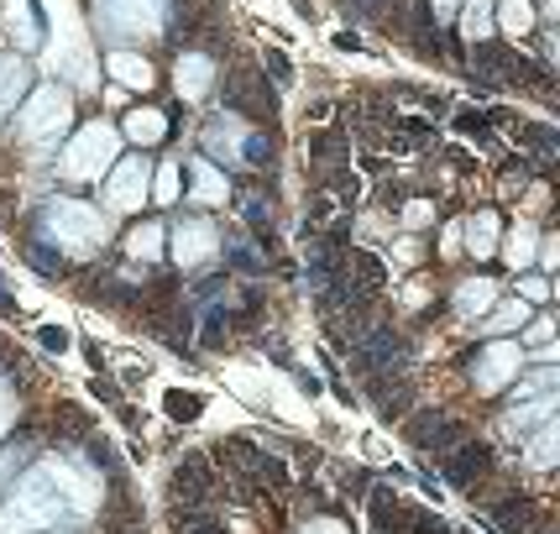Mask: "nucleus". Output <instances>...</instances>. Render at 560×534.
<instances>
[{
    "instance_id": "nucleus-34",
    "label": "nucleus",
    "mask_w": 560,
    "mask_h": 534,
    "mask_svg": "<svg viewBox=\"0 0 560 534\" xmlns=\"http://www.w3.org/2000/svg\"><path fill=\"white\" fill-rule=\"evenodd\" d=\"M0 425H5V393H0Z\"/></svg>"
},
{
    "instance_id": "nucleus-9",
    "label": "nucleus",
    "mask_w": 560,
    "mask_h": 534,
    "mask_svg": "<svg viewBox=\"0 0 560 534\" xmlns=\"http://www.w3.org/2000/svg\"><path fill=\"white\" fill-rule=\"evenodd\" d=\"M173 84H178V100H205L210 95V84H215V63L205 58V53H184L178 63H173Z\"/></svg>"
},
{
    "instance_id": "nucleus-24",
    "label": "nucleus",
    "mask_w": 560,
    "mask_h": 534,
    "mask_svg": "<svg viewBox=\"0 0 560 534\" xmlns=\"http://www.w3.org/2000/svg\"><path fill=\"white\" fill-rule=\"evenodd\" d=\"M225 257L236 263V272H262V257H257V246L231 242V246H225Z\"/></svg>"
},
{
    "instance_id": "nucleus-15",
    "label": "nucleus",
    "mask_w": 560,
    "mask_h": 534,
    "mask_svg": "<svg viewBox=\"0 0 560 534\" xmlns=\"http://www.w3.org/2000/svg\"><path fill=\"white\" fill-rule=\"evenodd\" d=\"M545 419H556V393H545V398H524V409L509 414V430H518V440H524V430H535V425H545Z\"/></svg>"
},
{
    "instance_id": "nucleus-21",
    "label": "nucleus",
    "mask_w": 560,
    "mask_h": 534,
    "mask_svg": "<svg viewBox=\"0 0 560 534\" xmlns=\"http://www.w3.org/2000/svg\"><path fill=\"white\" fill-rule=\"evenodd\" d=\"M535 252H539L535 225H518V231L509 236V263L513 267H535Z\"/></svg>"
},
{
    "instance_id": "nucleus-8",
    "label": "nucleus",
    "mask_w": 560,
    "mask_h": 534,
    "mask_svg": "<svg viewBox=\"0 0 560 534\" xmlns=\"http://www.w3.org/2000/svg\"><path fill=\"white\" fill-rule=\"evenodd\" d=\"M147 178H152L147 158H126V163H116V173H110V184H105V199H110L116 210H137V205L147 199Z\"/></svg>"
},
{
    "instance_id": "nucleus-20",
    "label": "nucleus",
    "mask_w": 560,
    "mask_h": 534,
    "mask_svg": "<svg viewBox=\"0 0 560 534\" xmlns=\"http://www.w3.org/2000/svg\"><path fill=\"white\" fill-rule=\"evenodd\" d=\"M498 22H503V32H509V37H524V32L535 26V5H529V0H503Z\"/></svg>"
},
{
    "instance_id": "nucleus-30",
    "label": "nucleus",
    "mask_w": 560,
    "mask_h": 534,
    "mask_svg": "<svg viewBox=\"0 0 560 534\" xmlns=\"http://www.w3.org/2000/svg\"><path fill=\"white\" fill-rule=\"evenodd\" d=\"M304 534H346V524L341 519H310V530Z\"/></svg>"
},
{
    "instance_id": "nucleus-16",
    "label": "nucleus",
    "mask_w": 560,
    "mask_h": 534,
    "mask_svg": "<svg viewBox=\"0 0 560 534\" xmlns=\"http://www.w3.org/2000/svg\"><path fill=\"white\" fill-rule=\"evenodd\" d=\"M195 195L205 199V205H220V199L231 195V184H225V173L210 163V158H199L195 163Z\"/></svg>"
},
{
    "instance_id": "nucleus-14",
    "label": "nucleus",
    "mask_w": 560,
    "mask_h": 534,
    "mask_svg": "<svg viewBox=\"0 0 560 534\" xmlns=\"http://www.w3.org/2000/svg\"><path fill=\"white\" fill-rule=\"evenodd\" d=\"M492 246H498V216L482 210V216L466 220V252H471V257H488Z\"/></svg>"
},
{
    "instance_id": "nucleus-17",
    "label": "nucleus",
    "mask_w": 560,
    "mask_h": 534,
    "mask_svg": "<svg viewBox=\"0 0 560 534\" xmlns=\"http://www.w3.org/2000/svg\"><path fill=\"white\" fill-rule=\"evenodd\" d=\"M22 90H26V63L22 58H0V111H11Z\"/></svg>"
},
{
    "instance_id": "nucleus-22",
    "label": "nucleus",
    "mask_w": 560,
    "mask_h": 534,
    "mask_svg": "<svg viewBox=\"0 0 560 534\" xmlns=\"http://www.w3.org/2000/svg\"><path fill=\"white\" fill-rule=\"evenodd\" d=\"M462 32L471 37V43H482V37H488V32H492V0H466Z\"/></svg>"
},
{
    "instance_id": "nucleus-2",
    "label": "nucleus",
    "mask_w": 560,
    "mask_h": 534,
    "mask_svg": "<svg viewBox=\"0 0 560 534\" xmlns=\"http://www.w3.org/2000/svg\"><path fill=\"white\" fill-rule=\"evenodd\" d=\"M37 225H43V242H52V252H95L110 236L105 216L95 205H79V199H48Z\"/></svg>"
},
{
    "instance_id": "nucleus-3",
    "label": "nucleus",
    "mask_w": 560,
    "mask_h": 534,
    "mask_svg": "<svg viewBox=\"0 0 560 534\" xmlns=\"http://www.w3.org/2000/svg\"><path fill=\"white\" fill-rule=\"evenodd\" d=\"M95 22L110 43L158 37L168 26V0H95Z\"/></svg>"
},
{
    "instance_id": "nucleus-32",
    "label": "nucleus",
    "mask_w": 560,
    "mask_h": 534,
    "mask_svg": "<svg viewBox=\"0 0 560 534\" xmlns=\"http://www.w3.org/2000/svg\"><path fill=\"white\" fill-rule=\"evenodd\" d=\"M430 5H435V22H445V16H451V11H456L462 0H430Z\"/></svg>"
},
{
    "instance_id": "nucleus-10",
    "label": "nucleus",
    "mask_w": 560,
    "mask_h": 534,
    "mask_svg": "<svg viewBox=\"0 0 560 534\" xmlns=\"http://www.w3.org/2000/svg\"><path fill=\"white\" fill-rule=\"evenodd\" d=\"M242 142H246V131L236 116H220V121L205 131V152L220 158V163H242Z\"/></svg>"
},
{
    "instance_id": "nucleus-18",
    "label": "nucleus",
    "mask_w": 560,
    "mask_h": 534,
    "mask_svg": "<svg viewBox=\"0 0 560 534\" xmlns=\"http://www.w3.org/2000/svg\"><path fill=\"white\" fill-rule=\"evenodd\" d=\"M110 73H116L121 84H137V90L152 84V63H147V58H131V53H116V58H110Z\"/></svg>"
},
{
    "instance_id": "nucleus-25",
    "label": "nucleus",
    "mask_w": 560,
    "mask_h": 534,
    "mask_svg": "<svg viewBox=\"0 0 560 534\" xmlns=\"http://www.w3.org/2000/svg\"><path fill=\"white\" fill-rule=\"evenodd\" d=\"M152 199H163V205L178 199V163H163V169H158V189H152Z\"/></svg>"
},
{
    "instance_id": "nucleus-29",
    "label": "nucleus",
    "mask_w": 560,
    "mask_h": 534,
    "mask_svg": "<svg viewBox=\"0 0 560 534\" xmlns=\"http://www.w3.org/2000/svg\"><path fill=\"white\" fill-rule=\"evenodd\" d=\"M545 293H550L545 278H524V283H518V299H545Z\"/></svg>"
},
{
    "instance_id": "nucleus-5",
    "label": "nucleus",
    "mask_w": 560,
    "mask_h": 534,
    "mask_svg": "<svg viewBox=\"0 0 560 534\" xmlns=\"http://www.w3.org/2000/svg\"><path fill=\"white\" fill-rule=\"evenodd\" d=\"M69 121H73V100L48 84V90H37V95L26 100V111L16 116V131H22L26 142H48L58 131H69Z\"/></svg>"
},
{
    "instance_id": "nucleus-23",
    "label": "nucleus",
    "mask_w": 560,
    "mask_h": 534,
    "mask_svg": "<svg viewBox=\"0 0 560 534\" xmlns=\"http://www.w3.org/2000/svg\"><path fill=\"white\" fill-rule=\"evenodd\" d=\"M126 246H131L137 257H147V263H152V257H163V225H137Z\"/></svg>"
},
{
    "instance_id": "nucleus-4",
    "label": "nucleus",
    "mask_w": 560,
    "mask_h": 534,
    "mask_svg": "<svg viewBox=\"0 0 560 534\" xmlns=\"http://www.w3.org/2000/svg\"><path fill=\"white\" fill-rule=\"evenodd\" d=\"M116 131L110 126H84L79 137L69 142V152H63V178H100V173L116 163Z\"/></svg>"
},
{
    "instance_id": "nucleus-6",
    "label": "nucleus",
    "mask_w": 560,
    "mask_h": 534,
    "mask_svg": "<svg viewBox=\"0 0 560 534\" xmlns=\"http://www.w3.org/2000/svg\"><path fill=\"white\" fill-rule=\"evenodd\" d=\"M518 367H524V346L518 340H492L477 351V362H471V378H477V388L482 393H503L518 378Z\"/></svg>"
},
{
    "instance_id": "nucleus-11",
    "label": "nucleus",
    "mask_w": 560,
    "mask_h": 534,
    "mask_svg": "<svg viewBox=\"0 0 560 534\" xmlns=\"http://www.w3.org/2000/svg\"><path fill=\"white\" fill-rule=\"evenodd\" d=\"M524 440H529V451H524V456H529V466H535V472H550V466L560 462V425H556V419L535 425Z\"/></svg>"
},
{
    "instance_id": "nucleus-28",
    "label": "nucleus",
    "mask_w": 560,
    "mask_h": 534,
    "mask_svg": "<svg viewBox=\"0 0 560 534\" xmlns=\"http://www.w3.org/2000/svg\"><path fill=\"white\" fill-rule=\"evenodd\" d=\"M268 69H272V73H278V84H289V79H293V69H289V58H283V53H278V48H272V53H268Z\"/></svg>"
},
{
    "instance_id": "nucleus-31",
    "label": "nucleus",
    "mask_w": 560,
    "mask_h": 534,
    "mask_svg": "<svg viewBox=\"0 0 560 534\" xmlns=\"http://www.w3.org/2000/svg\"><path fill=\"white\" fill-rule=\"evenodd\" d=\"M168 409L173 414H189V419H195V414H199V398H168Z\"/></svg>"
},
{
    "instance_id": "nucleus-7",
    "label": "nucleus",
    "mask_w": 560,
    "mask_h": 534,
    "mask_svg": "<svg viewBox=\"0 0 560 534\" xmlns=\"http://www.w3.org/2000/svg\"><path fill=\"white\" fill-rule=\"evenodd\" d=\"M220 252V231L210 225V220H178L173 225V257H178V267H205L210 257Z\"/></svg>"
},
{
    "instance_id": "nucleus-12",
    "label": "nucleus",
    "mask_w": 560,
    "mask_h": 534,
    "mask_svg": "<svg viewBox=\"0 0 560 534\" xmlns=\"http://www.w3.org/2000/svg\"><path fill=\"white\" fill-rule=\"evenodd\" d=\"M492 304H498V283H492V278H471V283L456 289V310H462L466 320L492 315Z\"/></svg>"
},
{
    "instance_id": "nucleus-27",
    "label": "nucleus",
    "mask_w": 560,
    "mask_h": 534,
    "mask_svg": "<svg viewBox=\"0 0 560 534\" xmlns=\"http://www.w3.org/2000/svg\"><path fill=\"white\" fill-rule=\"evenodd\" d=\"M37 340H43L48 351H63V346H69V330H52V325H43V330H37Z\"/></svg>"
},
{
    "instance_id": "nucleus-1",
    "label": "nucleus",
    "mask_w": 560,
    "mask_h": 534,
    "mask_svg": "<svg viewBox=\"0 0 560 534\" xmlns=\"http://www.w3.org/2000/svg\"><path fill=\"white\" fill-rule=\"evenodd\" d=\"M79 509H84V492L73 487V477L58 462H43L37 472H26V483L0 509V534L48 530V524H58V519H69Z\"/></svg>"
},
{
    "instance_id": "nucleus-33",
    "label": "nucleus",
    "mask_w": 560,
    "mask_h": 534,
    "mask_svg": "<svg viewBox=\"0 0 560 534\" xmlns=\"http://www.w3.org/2000/svg\"><path fill=\"white\" fill-rule=\"evenodd\" d=\"M529 340H550V320H535V325H529Z\"/></svg>"
},
{
    "instance_id": "nucleus-19",
    "label": "nucleus",
    "mask_w": 560,
    "mask_h": 534,
    "mask_svg": "<svg viewBox=\"0 0 560 534\" xmlns=\"http://www.w3.org/2000/svg\"><path fill=\"white\" fill-rule=\"evenodd\" d=\"M524 320H529V299H513V304H503L498 315H482V330H488V336H503V330L524 325Z\"/></svg>"
},
{
    "instance_id": "nucleus-13",
    "label": "nucleus",
    "mask_w": 560,
    "mask_h": 534,
    "mask_svg": "<svg viewBox=\"0 0 560 534\" xmlns=\"http://www.w3.org/2000/svg\"><path fill=\"white\" fill-rule=\"evenodd\" d=\"M126 137L137 147L163 142V137H168V116H163V111H131V116H126Z\"/></svg>"
},
{
    "instance_id": "nucleus-26",
    "label": "nucleus",
    "mask_w": 560,
    "mask_h": 534,
    "mask_svg": "<svg viewBox=\"0 0 560 534\" xmlns=\"http://www.w3.org/2000/svg\"><path fill=\"white\" fill-rule=\"evenodd\" d=\"M430 216H435V205H424V199H415V205L404 210V225H415V231H419V225H424Z\"/></svg>"
}]
</instances>
